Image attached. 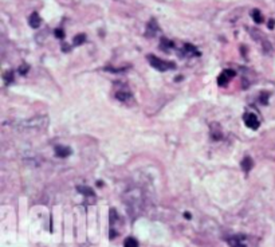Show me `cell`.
I'll list each match as a JSON object with an SVG mask.
<instances>
[{
    "instance_id": "4",
    "label": "cell",
    "mask_w": 275,
    "mask_h": 247,
    "mask_svg": "<svg viewBox=\"0 0 275 247\" xmlns=\"http://www.w3.org/2000/svg\"><path fill=\"white\" fill-rule=\"evenodd\" d=\"M227 243L229 247H246L244 239L242 236H229L227 239Z\"/></svg>"
},
{
    "instance_id": "8",
    "label": "cell",
    "mask_w": 275,
    "mask_h": 247,
    "mask_svg": "<svg viewBox=\"0 0 275 247\" xmlns=\"http://www.w3.org/2000/svg\"><path fill=\"white\" fill-rule=\"evenodd\" d=\"M40 23H42V19H40V16L38 15L37 12H34L32 15L30 16V26L32 27V28H38V27L40 26Z\"/></svg>"
},
{
    "instance_id": "15",
    "label": "cell",
    "mask_w": 275,
    "mask_h": 247,
    "mask_svg": "<svg viewBox=\"0 0 275 247\" xmlns=\"http://www.w3.org/2000/svg\"><path fill=\"white\" fill-rule=\"evenodd\" d=\"M161 46H163L164 50H166V47H173V43H172V42H169L168 39L163 38V39H161Z\"/></svg>"
},
{
    "instance_id": "12",
    "label": "cell",
    "mask_w": 275,
    "mask_h": 247,
    "mask_svg": "<svg viewBox=\"0 0 275 247\" xmlns=\"http://www.w3.org/2000/svg\"><path fill=\"white\" fill-rule=\"evenodd\" d=\"M86 42V35L85 34H79V35H75L74 38V44L75 46H81L82 43Z\"/></svg>"
},
{
    "instance_id": "18",
    "label": "cell",
    "mask_w": 275,
    "mask_h": 247,
    "mask_svg": "<svg viewBox=\"0 0 275 247\" xmlns=\"http://www.w3.org/2000/svg\"><path fill=\"white\" fill-rule=\"evenodd\" d=\"M270 28H274V20H270V24H268Z\"/></svg>"
},
{
    "instance_id": "16",
    "label": "cell",
    "mask_w": 275,
    "mask_h": 247,
    "mask_svg": "<svg viewBox=\"0 0 275 247\" xmlns=\"http://www.w3.org/2000/svg\"><path fill=\"white\" fill-rule=\"evenodd\" d=\"M4 78H6V82H7V83L10 82V81L12 82V81H13V74L11 73V71H8V73L4 74Z\"/></svg>"
},
{
    "instance_id": "13",
    "label": "cell",
    "mask_w": 275,
    "mask_h": 247,
    "mask_svg": "<svg viewBox=\"0 0 275 247\" xmlns=\"http://www.w3.org/2000/svg\"><path fill=\"white\" fill-rule=\"evenodd\" d=\"M184 50L187 51L188 55H193V54H195V55H199V52L196 51V48L193 47L192 44H185V46H184Z\"/></svg>"
},
{
    "instance_id": "17",
    "label": "cell",
    "mask_w": 275,
    "mask_h": 247,
    "mask_svg": "<svg viewBox=\"0 0 275 247\" xmlns=\"http://www.w3.org/2000/svg\"><path fill=\"white\" fill-rule=\"evenodd\" d=\"M55 34H56V37H58V38H63V32H62V30H56V31H55Z\"/></svg>"
},
{
    "instance_id": "9",
    "label": "cell",
    "mask_w": 275,
    "mask_h": 247,
    "mask_svg": "<svg viewBox=\"0 0 275 247\" xmlns=\"http://www.w3.org/2000/svg\"><path fill=\"white\" fill-rule=\"evenodd\" d=\"M124 247H140V245H138V240L136 239V238L129 236V238H126L125 239Z\"/></svg>"
},
{
    "instance_id": "2",
    "label": "cell",
    "mask_w": 275,
    "mask_h": 247,
    "mask_svg": "<svg viewBox=\"0 0 275 247\" xmlns=\"http://www.w3.org/2000/svg\"><path fill=\"white\" fill-rule=\"evenodd\" d=\"M244 124H246L247 128L254 129V130L258 129L259 125H260L258 117H256L254 113H247V114H244Z\"/></svg>"
},
{
    "instance_id": "6",
    "label": "cell",
    "mask_w": 275,
    "mask_h": 247,
    "mask_svg": "<svg viewBox=\"0 0 275 247\" xmlns=\"http://www.w3.org/2000/svg\"><path fill=\"white\" fill-rule=\"evenodd\" d=\"M55 153H56L58 157H67V156H70L71 149L70 148H67V146L58 145V146H55Z\"/></svg>"
},
{
    "instance_id": "11",
    "label": "cell",
    "mask_w": 275,
    "mask_h": 247,
    "mask_svg": "<svg viewBox=\"0 0 275 247\" xmlns=\"http://www.w3.org/2000/svg\"><path fill=\"white\" fill-rule=\"evenodd\" d=\"M252 19H254L255 23L260 24V23L263 22V15H262V12H260L259 10H254V11H252Z\"/></svg>"
},
{
    "instance_id": "14",
    "label": "cell",
    "mask_w": 275,
    "mask_h": 247,
    "mask_svg": "<svg viewBox=\"0 0 275 247\" xmlns=\"http://www.w3.org/2000/svg\"><path fill=\"white\" fill-rule=\"evenodd\" d=\"M78 191H79V192H82L83 195L94 196V192H93V190H91V188H89V187H78Z\"/></svg>"
},
{
    "instance_id": "10",
    "label": "cell",
    "mask_w": 275,
    "mask_h": 247,
    "mask_svg": "<svg viewBox=\"0 0 275 247\" xmlns=\"http://www.w3.org/2000/svg\"><path fill=\"white\" fill-rule=\"evenodd\" d=\"M252 165H254V163H252V160L250 159V157H246V159L242 161V168H243L244 172H248V170L252 168Z\"/></svg>"
},
{
    "instance_id": "5",
    "label": "cell",
    "mask_w": 275,
    "mask_h": 247,
    "mask_svg": "<svg viewBox=\"0 0 275 247\" xmlns=\"http://www.w3.org/2000/svg\"><path fill=\"white\" fill-rule=\"evenodd\" d=\"M115 98L122 101V102H128L132 100V94H130L129 90H126V89H120V90L115 93Z\"/></svg>"
},
{
    "instance_id": "1",
    "label": "cell",
    "mask_w": 275,
    "mask_h": 247,
    "mask_svg": "<svg viewBox=\"0 0 275 247\" xmlns=\"http://www.w3.org/2000/svg\"><path fill=\"white\" fill-rule=\"evenodd\" d=\"M148 62L152 65V67H155V69L159 70V71H165L168 69H174V63L163 61V59H160V58H157L156 55H148Z\"/></svg>"
},
{
    "instance_id": "19",
    "label": "cell",
    "mask_w": 275,
    "mask_h": 247,
    "mask_svg": "<svg viewBox=\"0 0 275 247\" xmlns=\"http://www.w3.org/2000/svg\"><path fill=\"white\" fill-rule=\"evenodd\" d=\"M184 215H185V218H187V219H191V214H189V212H185Z\"/></svg>"
},
{
    "instance_id": "3",
    "label": "cell",
    "mask_w": 275,
    "mask_h": 247,
    "mask_svg": "<svg viewBox=\"0 0 275 247\" xmlns=\"http://www.w3.org/2000/svg\"><path fill=\"white\" fill-rule=\"evenodd\" d=\"M235 77V71L233 70H229V69H227L225 71H223L222 74H220V77L218 78V83H219V86H225L228 82H229V79L231 78H233Z\"/></svg>"
},
{
    "instance_id": "7",
    "label": "cell",
    "mask_w": 275,
    "mask_h": 247,
    "mask_svg": "<svg viewBox=\"0 0 275 247\" xmlns=\"http://www.w3.org/2000/svg\"><path fill=\"white\" fill-rule=\"evenodd\" d=\"M157 31H159V26H157L156 20H150V22H149V24H148L146 35H148V37H155Z\"/></svg>"
}]
</instances>
